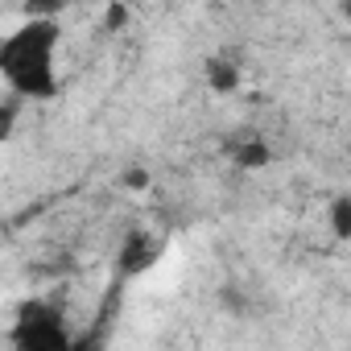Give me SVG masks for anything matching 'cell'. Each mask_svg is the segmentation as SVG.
Here are the masks:
<instances>
[{
	"mask_svg": "<svg viewBox=\"0 0 351 351\" xmlns=\"http://www.w3.org/2000/svg\"><path fill=\"white\" fill-rule=\"evenodd\" d=\"M58 50L62 21L25 17L0 38V79L21 104H46L58 95Z\"/></svg>",
	"mask_w": 351,
	"mask_h": 351,
	"instance_id": "cell-1",
	"label": "cell"
},
{
	"mask_svg": "<svg viewBox=\"0 0 351 351\" xmlns=\"http://www.w3.org/2000/svg\"><path fill=\"white\" fill-rule=\"evenodd\" d=\"M9 343L21 351H66V347H75V335L66 326L62 306H54L50 298H29L13 314Z\"/></svg>",
	"mask_w": 351,
	"mask_h": 351,
	"instance_id": "cell-2",
	"label": "cell"
},
{
	"mask_svg": "<svg viewBox=\"0 0 351 351\" xmlns=\"http://www.w3.org/2000/svg\"><path fill=\"white\" fill-rule=\"evenodd\" d=\"M161 252H165V240H161V236H153V232H145V228H132V232L120 240V248H116V277H120V281L145 277L149 269H157Z\"/></svg>",
	"mask_w": 351,
	"mask_h": 351,
	"instance_id": "cell-3",
	"label": "cell"
},
{
	"mask_svg": "<svg viewBox=\"0 0 351 351\" xmlns=\"http://www.w3.org/2000/svg\"><path fill=\"white\" fill-rule=\"evenodd\" d=\"M203 83H207L211 95H236L240 83H244V71H240V62H236L232 54H207V62H203Z\"/></svg>",
	"mask_w": 351,
	"mask_h": 351,
	"instance_id": "cell-4",
	"label": "cell"
},
{
	"mask_svg": "<svg viewBox=\"0 0 351 351\" xmlns=\"http://www.w3.org/2000/svg\"><path fill=\"white\" fill-rule=\"evenodd\" d=\"M232 161H236L240 169H265V165L273 161V149H269V141H261V136H244L240 145H232Z\"/></svg>",
	"mask_w": 351,
	"mask_h": 351,
	"instance_id": "cell-5",
	"label": "cell"
},
{
	"mask_svg": "<svg viewBox=\"0 0 351 351\" xmlns=\"http://www.w3.org/2000/svg\"><path fill=\"white\" fill-rule=\"evenodd\" d=\"M326 223H330V236H335L339 244H351V195H347V191H339V195L330 199Z\"/></svg>",
	"mask_w": 351,
	"mask_h": 351,
	"instance_id": "cell-6",
	"label": "cell"
},
{
	"mask_svg": "<svg viewBox=\"0 0 351 351\" xmlns=\"http://www.w3.org/2000/svg\"><path fill=\"white\" fill-rule=\"evenodd\" d=\"M75 5V0H21V17H54L62 21V13Z\"/></svg>",
	"mask_w": 351,
	"mask_h": 351,
	"instance_id": "cell-7",
	"label": "cell"
},
{
	"mask_svg": "<svg viewBox=\"0 0 351 351\" xmlns=\"http://www.w3.org/2000/svg\"><path fill=\"white\" fill-rule=\"evenodd\" d=\"M149 182H153V173H149V169H141V165H132V169H124V173H120V186H124V191H132V195H141Z\"/></svg>",
	"mask_w": 351,
	"mask_h": 351,
	"instance_id": "cell-8",
	"label": "cell"
},
{
	"mask_svg": "<svg viewBox=\"0 0 351 351\" xmlns=\"http://www.w3.org/2000/svg\"><path fill=\"white\" fill-rule=\"evenodd\" d=\"M13 124H17V95L0 104V141H5V136L13 132Z\"/></svg>",
	"mask_w": 351,
	"mask_h": 351,
	"instance_id": "cell-9",
	"label": "cell"
},
{
	"mask_svg": "<svg viewBox=\"0 0 351 351\" xmlns=\"http://www.w3.org/2000/svg\"><path fill=\"white\" fill-rule=\"evenodd\" d=\"M128 25V9L124 5H112L108 9V29H124Z\"/></svg>",
	"mask_w": 351,
	"mask_h": 351,
	"instance_id": "cell-10",
	"label": "cell"
}]
</instances>
